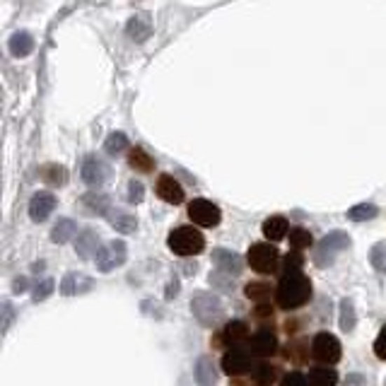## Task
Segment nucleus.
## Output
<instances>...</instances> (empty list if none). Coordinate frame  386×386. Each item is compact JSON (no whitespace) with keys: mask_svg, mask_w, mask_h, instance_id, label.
<instances>
[{"mask_svg":"<svg viewBox=\"0 0 386 386\" xmlns=\"http://www.w3.org/2000/svg\"><path fill=\"white\" fill-rule=\"evenodd\" d=\"M275 297H278V304L282 309L304 307V304L312 300V282H309V278L302 273V270L282 273L278 290H275Z\"/></svg>","mask_w":386,"mask_h":386,"instance_id":"obj_1","label":"nucleus"},{"mask_svg":"<svg viewBox=\"0 0 386 386\" xmlns=\"http://www.w3.org/2000/svg\"><path fill=\"white\" fill-rule=\"evenodd\" d=\"M167 244H170V249L174 254H179V256H195V254L203 251L205 239L195 227L186 225V227H177L170 235V239H167Z\"/></svg>","mask_w":386,"mask_h":386,"instance_id":"obj_2","label":"nucleus"},{"mask_svg":"<svg viewBox=\"0 0 386 386\" xmlns=\"http://www.w3.org/2000/svg\"><path fill=\"white\" fill-rule=\"evenodd\" d=\"M191 312L195 317V322L200 326H215L217 322L222 319L225 314V307H222L220 297L215 295H208V292H198V295L191 300Z\"/></svg>","mask_w":386,"mask_h":386,"instance_id":"obj_3","label":"nucleus"},{"mask_svg":"<svg viewBox=\"0 0 386 386\" xmlns=\"http://www.w3.org/2000/svg\"><path fill=\"white\" fill-rule=\"evenodd\" d=\"M350 244L352 242L345 232H331V235H326L322 242H319L317 251H314V263H317L319 268H329V266H333L336 254L345 251Z\"/></svg>","mask_w":386,"mask_h":386,"instance_id":"obj_4","label":"nucleus"},{"mask_svg":"<svg viewBox=\"0 0 386 386\" xmlns=\"http://www.w3.org/2000/svg\"><path fill=\"white\" fill-rule=\"evenodd\" d=\"M278 249L273 247L270 242H259L254 244L251 249H249L247 254V261L249 266H251L254 270H259V273H270V270H275V266H278Z\"/></svg>","mask_w":386,"mask_h":386,"instance_id":"obj_5","label":"nucleus"},{"mask_svg":"<svg viewBox=\"0 0 386 386\" xmlns=\"http://www.w3.org/2000/svg\"><path fill=\"white\" fill-rule=\"evenodd\" d=\"M312 352L319 362H324L326 367L329 365H336L340 360V343L336 336H331L329 331H322V333L314 336V343H312Z\"/></svg>","mask_w":386,"mask_h":386,"instance_id":"obj_6","label":"nucleus"},{"mask_svg":"<svg viewBox=\"0 0 386 386\" xmlns=\"http://www.w3.org/2000/svg\"><path fill=\"white\" fill-rule=\"evenodd\" d=\"M128 259V249L121 239H113L106 247H102V251L97 254V268L102 273H109V270H116L118 266H123Z\"/></svg>","mask_w":386,"mask_h":386,"instance_id":"obj_7","label":"nucleus"},{"mask_svg":"<svg viewBox=\"0 0 386 386\" xmlns=\"http://www.w3.org/2000/svg\"><path fill=\"white\" fill-rule=\"evenodd\" d=\"M188 217L200 227H215L220 222V208L213 205L205 198H193L191 205H188Z\"/></svg>","mask_w":386,"mask_h":386,"instance_id":"obj_8","label":"nucleus"},{"mask_svg":"<svg viewBox=\"0 0 386 386\" xmlns=\"http://www.w3.org/2000/svg\"><path fill=\"white\" fill-rule=\"evenodd\" d=\"M249 367H251V357L247 355L244 347H230V350L225 352V357H222V369H225V374H230V377H239V374H244Z\"/></svg>","mask_w":386,"mask_h":386,"instance_id":"obj_9","label":"nucleus"},{"mask_svg":"<svg viewBox=\"0 0 386 386\" xmlns=\"http://www.w3.org/2000/svg\"><path fill=\"white\" fill-rule=\"evenodd\" d=\"M157 195H160L165 203L179 205L184 200V188L174 177H170V174H162V177L157 179Z\"/></svg>","mask_w":386,"mask_h":386,"instance_id":"obj_10","label":"nucleus"},{"mask_svg":"<svg viewBox=\"0 0 386 386\" xmlns=\"http://www.w3.org/2000/svg\"><path fill=\"white\" fill-rule=\"evenodd\" d=\"M109 179V167L102 160H95V157H87L83 165V181L87 186H102Z\"/></svg>","mask_w":386,"mask_h":386,"instance_id":"obj_11","label":"nucleus"},{"mask_svg":"<svg viewBox=\"0 0 386 386\" xmlns=\"http://www.w3.org/2000/svg\"><path fill=\"white\" fill-rule=\"evenodd\" d=\"M53 208H56V198H53V193L39 191V193H34V198H32V203H29V215L34 222H43L48 215L53 213Z\"/></svg>","mask_w":386,"mask_h":386,"instance_id":"obj_12","label":"nucleus"},{"mask_svg":"<svg viewBox=\"0 0 386 386\" xmlns=\"http://www.w3.org/2000/svg\"><path fill=\"white\" fill-rule=\"evenodd\" d=\"M213 263L227 275H239V273H242V268H244L242 256L235 254V251H227V249H215V251H213Z\"/></svg>","mask_w":386,"mask_h":386,"instance_id":"obj_13","label":"nucleus"},{"mask_svg":"<svg viewBox=\"0 0 386 386\" xmlns=\"http://www.w3.org/2000/svg\"><path fill=\"white\" fill-rule=\"evenodd\" d=\"M278 350V338H275V333L273 331H268V329H261L254 333V338H251V352L256 357H268V355H273V352Z\"/></svg>","mask_w":386,"mask_h":386,"instance_id":"obj_14","label":"nucleus"},{"mask_svg":"<svg viewBox=\"0 0 386 386\" xmlns=\"http://www.w3.org/2000/svg\"><path fill=\"white\" fill-rule=\"evenodd\" d=\"M75 251H78V256L80 259H92V256H97V254L102 251L99 249V235H97L92 227H87V230L80 232V237L75 239Z\"/></svg>","mask_w":386,"mask_h":386,"instance_id":"obj_15","label":"nucleus"},{"mask_svg":"<svg viewBox=\"0 0 386 386\" xmlns=\"http://www.w3.org/2000/svg\"><path fill=\"white\" fill-rule=\"evenodd\" d=\"M195 384L198 386H215L217 384V369L210 355H200L195 360Z\"/></svg>","mask_w":386,"mask_h":386,"instance_id":"obj_16","label":"nucleus"},{"mask_svg":"<svg viewBox=\"0 0 386 386\" xmlns=\"http://www.w3.org/2000/svg\"><path fill=\"white\" fill-rule=\"evenodd\" d=\"M95 287V280H90L83 273H68L61 282V292L65 297H73V295H83V292L92 290Z\"/></svg>","mask_w":386,"mask_h":386,"instance_id":"obj_17","label":"nucleus"},{"mask_svg":"<svg viewBox=\"0 0 386 386\" xmlns=\"http://www.w3.org/2000/svg\"><path fill=\"white\" fill-rule=\"evenodd\" d=\"M247 333H249V329L244 322H230L225 329H222V343L230 347H239L244 340H247Z\"/></svg>","mask_w":386,"mask_h":386,"instance_id":"obj_18","label":"nucleus"},{"mask_svg":"<svg viewBox=\"0 0 386 386\" xmlns=\"http://www.w3.org/2000/svg\"><path fill=\"white\" fill-rule=\"evenodd\" d=\"M287 235V220L282 215H273L263 222V237L268 242H280Z\"/></svg>","mask_w":386,"mask_h":386,"instance_id":"obj_19","label":"nucleus"},{"mask_svg":"<svg viewBox=\"0 0 386 386\" xmlns=\"http://www.w3.org/2000/svg\"><path fill=\"white\" fill-rule=\"evenodd\" d=\"M307 382L309 386H336L338 384V372L331 367H314L309 369Z\"/></svg>","mask_w":386,"mask_h":386,"instance_id":"obj_20","label":"nucleus"},{"mask_svg":"<svg viewBox=\"0 0 386 386\" xmlns=\"http://www.w3.org/2000/svg\"><path fill=\"white\" fill-rule=\"evenodd\" d=\"M75 235H78V225H75V220L63 217V220H58V225L51 230V242L53 244H65V242H70Z\"/></svg>","mask_w":386,"mask_h":386,"instance_id":"obj_21","label":"nucleus"},{"mask_svg":"<svg viewBox=\"0 0 386 386\" xmlns=\"http://www.w3.org/2000/svg\"><path fill=\"white\" fill-rule=\"evenodd\" d=\"M109 225H111L116 232H121V235H130V232L138 230V220L128 213H121V210L109 213Z\"/></svg>","mask_w":386,"mask_h":386,"instance_id":"obj_22","label":"nucleus"},{"mask_svg":"<svg viewBox=\"0 0 386 386\" xmlns=\"http://www.w3.org/2000/svg\"><path fill=\"white\" fill-rule=\"evenodd\" d=\"M340 319H338V324H340V331L343 333H350L352 329H355V324H357V317H355V302L350 300V297H345V300H340Z\"/></svg>","mask_w":386,"mask_h":386,"instance_id":"obj_23","label":"nucleus"},{"mask_svg":"<svg viewBox=\"0 0 386 386\" xmlns=\"http://www.w3.org/2000/svg\"><path fill=\"white\" fill-rule=\"evenodd\" d=\"M244 292H247L249 300H254L256 304H268L270 295H273V287H270L268 282H249V285L244 287Z\"/></svg>","mask_w":386,"mask_h":386,"instance_id":"obj_24","label":"nucleus"},{"mask_svg":"<svg viewBox=\"0 0 386 386\" xmlns=\"http://www.w3.org/2000/svg\"><path fill=\"white\" fill-rule=\"evenodd\" d=\"M128 165L133 167L135 172H152V170H155V162H152V157L145 150H140V148H133L128 152Z\"/></svg>","mask_w":386,"mask_h":386,"instance_id":"obj_25","label":"nucleus"},{"mask_svg":"<svg viewBox=\"0 0 386 386\" xmlns=\"http://www.w3.org/2000/svg\"><path fill=\"white\" fill-rule=\"evenodd\" d=\"M41 179L46 184H51V186H63L65 179H68V172H65L63 167H58V165H48V167H43L41 170Z\"/></svg>","mask_w":386,"mask_h":386,"instance_id":"obj_26","label":"nucleus"},{"mask_svg":"<svg viewBox=\"0 0 386 386\" xmlns=\"http://www.w3.org/2000/svg\"><path fill=\"white\" fill-rule=\"evenodd\" d=\"M312 232L304 230V227H295V230L290 232V247L295 249V251H300V249H307L312 247Z\"/></svg>","mask_w":386,"mask_h":386,"instance_id":"obj_27","label":"nucleus"},{"mask_svg":"<svg viewBox=\"0 0 386 386\" xmlns=\"http://www.w3.org/2000/svg\"><path fill=\"white\" fill-rule=\"evenodd\" d=\"M347 217L355 222H365V220H372V217H377V205L372 203H360L355 205V208L347 210Z\"/></svg>","mask_w":386,"mask_h":386,"instance_id":"obj_28","label":"nucleus"},{"mask_svg":"<svg viewBox=\"0 0 386 386\" xmlns=\"http://www.w3.org/2000/svg\"><path fill=\"white\" fill-rule=\"evenodd\" d=\"M251 377L259 384H270L275 379V369L268 362H256V365H251Z\"/></svg>","mask_w":386,"mask_h":386,"instance_id":"obj_29","label":"nucleus"},{"mask_svg":"<svg viewBox=\"0 0 386 386\" xmlns=\"http://www.w3.org/2000/svg\"><path fill=\"white\" fill-rule=\"evenodd\" d=\"M32 46H34V43H32L29 34H25V32H22V34H15L13 41H10V51H13L15 56H27V53L32 51Z\"/></svg>","mask_w":386,"mask_h":386,"instance_id":"obj_30","label":"nucleus"},{"mask_svg":"<svg viewBox=\"0 0 386 386\" xmlns=\"http://www.w3.org/2000/svg\"><path fill=\"white\" fill-rule=\"evenodd\" d=\"M83 200H85V205H90V208H92V210H97V213H104V215H109V198H106V195L87 193Z\"/></svg>","mask_w":386,"mask_h":386,"instance_id":"obj_31","label":"nucleus"},{"mask_svg":"<svg viewBox=\"0 0 386 386\" xmlns=\"http://www.w3.org/2000/svg\"><path fill=\"white\" fill-rule=\"evenodd\" d=\"M126 148H128V140H126V135H123V133H111V135H109V140H106V152H109V155H116V152H121Z\"/></svg>","mask_w":386,"mask_h":386,"instance_id":"obj_32","label":"nucleus"},{"mask_svg":"<svg viewBox=\"0 0 386 386\" xmlns=\"http://www.w3.org/2000/svg\"><path fill=\"white\" fill-rule=\"evenodd\" d=\"M53 287H56V282H53L51 278H43L39 285L34 287V295H32V300H34V302H43L53 292Z\"/></svg>","mask_w":386,"mask_h":386,"instance_id":"obj_33","label":"nucleus"},{"mask_svg":"<svg viewBox=\"0 0 386 386\" xmlns=\"http://www.w3.org/2000/svg\"><path fill=\"white\" fill-rule=\"evenodd\" d=\"M302 266H304V259L297 251H292L282 259V273H295V270H302Z\"/></svg>","mask_w":386,"mask_h":386,"instance_id":"obj_34","label":"nucleus"},{"mask_svg":"<svg viewBox=\"0 0 386 386\" xmlns=\"http://www.w3.org/2000/svg\"><path fill=\"white\" fill-rule=\"evenodd\" d=\"M369 261H372L374 268L382 270V273H386V254H384V247H374L372 254H369Z\"/></svg>","mask_w":386,"mask_h":386,"instance_id":"obj_35","label":"nucleus"},{"mask_svg":"<svg viewBox=\"0 0 386 386\" xmlns=\"http://www.w3.org/2000/svg\"><path fill=\"white\" fill-rule=\"evenodd\" d=\"M280 386H309V382L300 372H287L285 377L280 379Z\"/></svg>","mask_w":386,"mask_h":386,"instance_id":"obj_36","label":"nucleus"},{"mask_svg":"<svg viewBox=\"0 0 386 386\" xmlns=\"http://www.w3.org/2000/svg\"><path fill=\"white\" fill-rule=\"evenodd\" d=\"M143 195H145L143 184H140V181H130L128 184V200H130V203H140V200H143Z\"/></svg>","mask_w":386,"mask_h":386,"instance_id":"obj_37","label":"nucleus"},{"mask_svg":"<svg viewBox=\"0 0 386 386\" xmlns=\"http://www.w3.org/2000/svg\"><path fill=\"white\" fill-rule=\"evenodd\" d=\"M374 352H377L379 360H386V326L382 329V333H379V338L374 340Z\"/></svg>","mask_w":386,"mask_h":386,"instance_id":"obj_38","label":"nucleus"},{"mask_svg":"<svg viewBox=\"0 0 386 386\" xmlns=\"http://www.w3.org/2000/svg\"><path fill=\"white\" fill-rule=\"evenodd\" d=\"M3 312H5V324H3V329H8V326H10V319H13V307H10V302L3 304Z\"/></svg>","mask_w":386,"mask_h":386,"instance_id":"obj_39","label":"nucleus"},{"mask_svg":"<svg viewBox=\"0 0 386 386\" xmlns=\"http://www.w3.org/2000/svg\"><path fill=\"white\" fill-rule=\"evenodd\" d=\"M256 314H259V319H266V317H273V309H268V307H266V304H259Z\"/></svg>","mask_w":386,"mask_h":386,"instance_id":"obj_40","label":"nucleus"},{"mask_svg":"<svg viewBox=\"0 0 386 386\" xmlns=\"http://www.w3.org/2000/svg\"><path fill=\"white\" fill-rule=\"evenodd\" d=\"M177 290H179V282L172 280L170 287H167V300H172V297H177Z\"/></svg>","mask_w":386,"mask_h":386,"instance_id":"obj_41","label":"nucleus"},{"mask_svg":"<svg viewBox=\"0 0 386 386\" xmlns=\"http://www.w3.org/2000/svg\"><path fill=\"white\" fill-rule=\"evenodd\" d=\"M13 287H15V292H22V290H27V280L25 278H18L13 282Z\"/></svg>","mask_w":386,"mask_h":386,"instance_id":"obj_42","label":"nucleus"},{"mask_svg":"<svg viewBox=\"0 0 386 386\" xmlns=\"http://www.w3.org/2000/svg\"><path fill=\"white\" fill-rule=\"evenodd\" d=\"M384 386H386V382H384Z\"/></svg>","mask_w":386,"mask_h":386,"instance_id":"obj_43","label":"nucleus"}]
</instances>
